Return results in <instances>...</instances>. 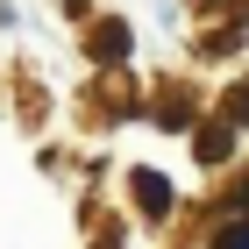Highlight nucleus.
I'll return each mask as SVG.
<instances>
[{"label": "nucleus", "mask_w": 249, "mask_h": 249, "mask_svg": "<svg viewBox=\"0 0 249 249\" xmlns=\"http://www.w3.org/2000/svg\"><path fill=\"white\" fill-rule=\"evenodd\" d=\"M192 157H199V164H221V157H228V121H213V128L192 135Z\"/></svg>", "instance_id": "obj_1"}, {"label": "nucleus", "mask_w": 249, "mask_h": 249, "mask_svg": "<svg viewBox=\"0 0 249 249\" xmlns=\"http://www.w3.org/2000/svg\"><path fill=\"white\" fill-rule=\"evenodd\" d=\"M135 199H142V213H164L171 207V185H164L157 171H135Z\"/></svg>", "instance_id": "obj_2"}, {"label": "nucleus", "mask_w": 249, "mask_h": 249, "mask_svg": "<svg viewBox=\"0 0 249 249\" xmlns=\"http://www.w3.org/2000/svg\"><path fill=\"white\" fill-rule=\"evenodd\" d=\"M93 50H100V57H128V29H121V21H100Z\"/></svg>", "instance_id": "obj_3"}, {"label": "nucleus", "mask_w": 249, "mask_h": 249, "mask_svg": "<svg viewBox=\"0 0 249 249\" xmlns=\"http://www.w3.org/2000/svg\"><path fill=\"white\" fill-rule=\"evenodd\" d=\"M213 249H249V221H235V228L213 235Z\"/></svg>", "instance_id": "obj_4"}, {"label": "nucleus", "mask_w": 249, "mask_h": 249, "mask_svg": "<svg viewBox=\"0 0 249 249\" xmlns=\"http://www.w3.org/2000/svg\"><path fill=\"white\" fill-rule=\"evenodd\" d=\"M235 207H242V221H249V178H242V199H235Z\"/></svg>", "instance_id": "obj_5"}]
</instances>
